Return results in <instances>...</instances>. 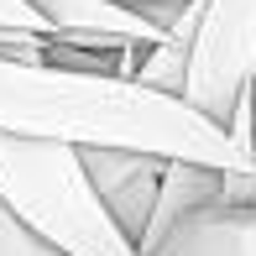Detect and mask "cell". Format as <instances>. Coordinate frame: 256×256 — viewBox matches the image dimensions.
Instances as JSON below:
<instances>
[{
  "label": "cell",
  "instance_id": "cell-1",
  "mask_svg": "<svg viewBox=\"0 0 256 256\" xmlns=\"http://www.w3.org/2000/svg\"><path fill=\"white\" fill-rule=\"evenodd\" d=\"M0 131L48 136L68 146H131L157 157H194L220 172H251L225 126L194 110L183 94L146 89L142 78L84 74L58 63H16L0 58Z\"/></svg>",
  "mask_w": 256,
  "mask_h": 256
},
{
  "label": "cell",
  "instance_id": "cell-2",
  "mask_svg": "<svg viewBox=\"0 0 256 256\" xmlns=\"http://www.w3.org/2000/svg\"><path fill=\"white\" fill-rule=\"evenodd\" d=\"M0 199L63 256H142L68 142L0 131Z\"/></svg>",
  "mask_w": 256,
  "mask_h": 256
},
{
  "label": "cell",
  "instance_id": "cell-3",
  "mask_svg": "<svg viewBox=\"0 0 256 256\" xmlns=\"http://www.w3.org/2000/svg\"><path fill=\"white\" fill-rule=\"evenodd\" d=\"M251 89H256V0H204L183 100L204 110L214 126H230V115L240 110Z\"/></svg>",
  "mask_w": 256,
  "mask_h": 256
},
{
  "label": "cell",
  "instance_id": "cell-4",
  "mask_svg": "<svg viewBox=\"0 0 256 256\" xmlns=\"http://www.w3.org/2000/svg\"><path fill=\"white\" fill-rule=\"evenodd\" d=\"M89 168V183L104 199L120 230L131 240H142L146 220H152V199H157V183H162V162L157 152H131V146H78Z\"/></svg>",
  "mask_w": 256,
  "mask_h": 256
},
{
  "label": "cell",
  "instance_id": "cell-5",
  "mask_svg": "<svg viewBox=\"0 0 256 256\" xmlns=\"http://www.w3.org/2000/svg\"><path fill=\"white\" fill-rule=\"evenodd\" d=\"M152 256H256V199H214L183 214Z\"/></svg>",
  "mask_w": 256,
  "mask_h": 256
},
{
  "label": "cell",
  "instance_id": "cell-6",
  "mask_svg": "<svg viewBox=\"0 0 256 256\" xmlns=\"http://www.w3.org/2000/svg\"><path fill=\"white\" fill-rule=\"evenodd\" d=\"M214 199H225V172H220V168L194 162V157H168V162H162L157 199H152V220H146L136 251L152 256L162 246V236H168L183 214H194V209H204V204H214Z\"/></svg>",
  "mask_w": 256,
  "mask_h": 256
},
{
  "label": "cell",
  "instance_id": "cell-7",
  "mask_svg": "<svg viewBox=\"0 0 256 256\" xmlns=\"http://www.w3.org/2000/svg\"><path fill=\"white\" fill-rule=\"evenodd\" d=\"M199 16H204V0H188L178 10L168 32L142 52L136 63V78L146 89H168V94H183V78H188V52H194V32H199Z\"/></svg>",
  "mask_w": 256,
  "mask_h": 256
},
{
  "label": "cell",
  "instance_id": "cell-8",
  "mask_svg": "<svg viewBox=\"0 0 256 256\" xmlns=\"http://www.w3.org/2000/svg\"><path fill=\"white\" fill-rule=\"evenodd\" d=\"M0 256H63V251L48 246V240H42L16 209L0 199Z\"/></svg>",
  "mask_w": 256,
  "mask_h": 256
},
{
  "label": "cell",
  "instance_id": "cell-9",
  "mask_svg": "<svg viewBox=\"0 0 256 256\" xmlns=\"http://www.w3.org/2000/svg\"><path fill=\"white\" fill-rule=\"evenodd\" d=\"M32 6H37L58 32H68L84 6H131V10H142V6H178V0H32Z\"/></svg>",
  "mask_w": 256,
  "mask_h": 256
},
{
  "label": "cell",
  "instance_id": "cell-10",
  "mask_svg": "<svg viewBox=\"0 0 256 256\" xmlns=\"http://www.w3.org/2000/svg\"><path fill=\"white\" fill-rule=\"evenodd\" d=\"M0 26H32V32H58L32 0H0Z\"/></svg>",
  "mask_w": 256,
  "mask_h": 256
}]
</instances>
